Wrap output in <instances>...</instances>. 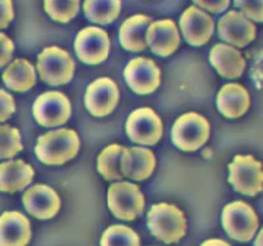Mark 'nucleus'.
<instances>
[{"mask_svg":"<svg viewBox=\"0 0 263 246\" xmlns=\"http://www.w3.org/2000/svg\"><path fill=\"white\" fill-rule=\"evenodd\" d=\"M81 147V140L72 129H57L41 136L36 145L37 158L42 163L60 166L74 158Z\"/></svg>","mask_w":263,"mask_h":246,"instance_id":"1","label":"nucleus"},{"mask_svg":"<svg viewBox=\"0 0 263 246\" xmlns=\"http://www.w3.org/2000/svg\"><path fill=\"white\" fill-rule=\"evenodd\" d=\"M147 226L153 236L164 243H175L184 237L187 231L184 213L167 203L153 205L147 213Z\"/></svg>","mask_w":263,"mask_h":246,"instance_id":"2","label":"nucleus"},{"mask_svg":"<svg viewBox=\"0 0 263 246\" xmlns=\"http://www.w3.org/2000/svg\"><path fill=\"white\" fill-rule=\"evenodd\" d=\"M171 138L174 145L180 150L195 152L208 141L210 123L196 112L184 113L174 124Z\"/></svg>","mask_w":263,"mask_h":246,"instance_id":"3","label":"nucleus"},{"mask_svg":"<svg viewBox=\"0 0 263 246\" xmlns=\"http://www.w3.org/2000/svg\"><path fill=\"white\" fill-rule=\"evenodd\" d=\"M37 70L42 81L50 86H60L71 81L75 63L67 51L57 46H50L40 53Z\"/></svg>","mask_w":263,"mask_h":246,"instance_id":"4","label":"nucleus"},{"mask_svg":"<svg viewBox=\"0 0 263 246\" xmlns=\"http://www.w3.org/2000/svg\"><path fill=\"white\" fill-rule=\"evenodd\" d=\"M228 180L242 195H258L263 191L262 163L253 156H236L229 165Z\"/></svg>","mask_w":263,"mask_h":246,"instance_id":"5","label":"nucleus"},{"mask_svg":"<svg viewBox=\"0 0 263 246\" xmlns=\"http://www.w3.org/2000/svg\"><path fill=\"white\" fill-rule=\"evenodd\" d=\"M222 225L230 238L248 242L259 226L257 213L245 201H233L222 211Z\"/></svg>","mask_w":263,"mask_h":246,"instance_id":"6","label":"nucleus"},{"mask_svg":"<svg viewBox=\"0 0 263 246\" xmlns=\"http://www.w3.org/2000/svg\"><path fill=\"white\" fill-rule=\"evenodd\" d=\"M108 207L117 219L132 221L144 212V194L136 184L119 182L108 190Z\"/></svg>","mask_w":263,"mask_h":246,"instance_id":"7","label":"nucleus"},{"mask_svg":"<svg viewBox=\"0 0 263 246\" xmlns=\"http://www.w3.org/2000/svg\"><path fill=\"white\" fill-rule=\"evenodd\" d=\"M33 116L42 126H58L66 124L71 116L69 98L58 91L42 93L33 104Z\"/></svg>","mask_w":263,"mask_h":246,"instance_id":"8","label":"nucleus"},{"mask_svg":"<svg viewBox=\"0 0 263 246\" xmlns=\"http://www.w3.org/2000/svg\"><path fill=\"white\" fill-rule=\"evenodd\" d=\"M125 129L133 142L152 146L162 138L163 124L152 108H140L129 115Z\"/></svg>","mask_w":263,"mask_h":246,"instance_id":"9","label":"nucleus"},{"mask_svg":"<svg viewBox=\"0 0 263 246\" xmlns=\"http://www.w3.org/2000/svg\"><path fill=\"white\" fill-rule=\"evenodd\" d=\"M75 51L82 62L87 65H99L109 55L111 41L104 29L87 27L82 29L75 39Z\"/></svg>","mask_w":263,"mask_h":246,"instance_id":"10","label":"nucleus"},{"mask_svg":"<svg viewBox=\"0 0 263 246\" xmlns=\"http://www.w3.org/2000/svg\"><path fill=\"white\" fill-rule=\"evenodd\" d=\"M124 77L129 87L138 95L154 92L161 83V70L149 58L132 60L124 70Z\"/></svg>","mask_w":263,"mask_h":246,"instance_id":"11","label":"nucleus"},{"mask_svg":"<svg viewBox=\"0 0 263 246\" xmlns=\"http://www.w3.org/2000/svg\"><path fill=\"white\" fill-rule=\"evenodd\" d=\"M119 98V88L112 79L99 78L87 87L84 103L91 115L103 117L116 108Z\"/></svg>","mask_w":263,"mask_h":246,"instance_id":"12","label":"nucleus"},{"mask_svg":"<svg viewBox=\"0 0 263 246\" xmlns=\"http://www.w3.org/2000/svg\"><path fill=\"white\" fill-rule=\"evenodd\" d=\"M218 36L230 45L243 48L257 36V28L253 21L237 11L225 13L217 25Z\"/></svg>","mask_w":263,"mask_h":246,"instance_id":"13","label":"nucleus"},{"mask_svg":"<svg viewBox=\"0 0 263 246\" xmlns=\"http://www.w3.org/2000/svg\"><path fill=\"white\" fill-rule=\"evenodd\" d=\"M180 29L190 45L201 46L210 41L215 30L213 18L200 8L192 6L180 16Z\"/></svg>","mask_w":263,"mask_h":246,"instance_id":"14","label":"nucleus"},{"mask_svg":"<svg viewBox=\"0 0 263 246\" xmlns=\"http://www.w3.org/2000/svg\"><path fill=\"white\" fill-rule=\"evenodd\" d=\"M24 207L32 216L40 220L54 217L61 208V199L51 187L46 184H36L29 187L23 195Z\"/></svg>","mask_w":263,"mask_h":246,"instance_id":"15","label":"nucleus"},{"mask_svg":"<svg viewBox=\"0 0 263 246\" xmlns=\"http://www.w3.org/2000/svg\"><path fill=\"white\" fill-rule=\"evenodd\" d=\"M132 156L128 147L121 145H109L98 158V171L105 180H120L129 178Z\"/></svg>","mask_w":263,"mask_h":246,"instance_id":"16","label":"nucleus"},{"mask_svg":"<svg viewBox=\"0 0 263 246\" xmlns=\"http://www.w3.org/2000/svg\"><path fill=\"white\" fill-rule=\"evenodd\" d=\"M146 44L159 57L173 54L180 44L179 30L175 23L168 18L152 23L146 32Z\"/></svg>","mask_w":263,"mask_h":246,"instance_id":"17","label":"nucleus"},{"mask_svg":"<svg viewBox=\"0 0 263 246\" xmlns=\"http://www.w3.org/2000/svg\"><path fill=\"white\" fill-rule=\"evenodd\" d=\"M30 222L16 211L0 216V246H27L30 241Z\"/></svg>","mask_w":263,"mask_h":246,"instance_id":"18","label":"nucleus"},{"mask_svg":"<svg viewBox=\"0 0 263 246\" xmlns=\"http://www.w3.org/2000/svg\"><path fill=\"white\" fill-rule=\"evenodd\" d=\"M210 61L216 71L228 79L239 78L246 67V62L239 50L227 44L213 46L210 53Z\"/></svg>","mask_w":263,"mask_h":246,"instance_id":"19","label":"nucleus"},{"mask_svg":"<svg viewBox=\"0 0 263 246\" xmlns=\"http://www.w3.org/2000/svg\"><path fill=\"white\" fill-rule=\"evenodd\" d=\"M250 107V95L243 86L238 83L225 84L217 95V108L225 117L237 119L248 112Z\"/></svg>","mask_w":263,"mask_h":246,"instance_id":"20","label":"nucleus"},{"mask_svg":"<svg viewBox=\"0 0 263 246\" xmlns=\"http://www.w3.org/2000/svg\"><path fill=\"white\" fill-rule=\"evenodd\" d=\"M34 171L21 159L8 161L0 165V191L13 194L32 183Z\"/></svg>","mask_w":263,"mask_h":246,"instance_id":"21","label":"nucleus"},{"mask_svg":"<svg viewBox=\"0 0 263 246\" xmlns=\"http://www.w3.org/2000/svg\"><path fill=\"white\" fill-rule=\"evenodd\" d=\"M153 23L146 15H135L126 18L120 28V44L128 51H142L147 48L146 32Z\"/></svg>","mask_w":263,"mask_h":246,"instance_id":"22","label":"nucleus"},{"mask_svg":"<svg viewBox=\"0 0 263 246\" xmlns=\"http://www.w3.org/2000/svg\"><path fill=\"white\" fill-rule=\"evenodd\" d=\"M3 81L6 86L16 92H25L36 84V70L27 60L13 61L3 72Z\"/></svg>","mask_w":263,"mask_h":246,"instance_id":"23","label":"nucleus"},{"mask_svg":"<svg viewBox=\"0 0 263 246\" xmlns=\"http://www.w3.org/2000/svg\"><path fill=\"white\" fill-rule=\"evenodd\" d=\"M83 9L95 24H111L121 12V0H84Z\"/></svg>","mask_w":263,"mask_h":246,"instance_id":"24","label":"nucleus"},{"mask_svg":"<svg viewBox=\"0 0 263 246\" xmlns=\"http://www.w3.org/2000/svg\"><path fill=\"white\" fill-rule=\"evenodd\" d=\"M132 166L129 178L133 180H145L153 174L156 168V157L146 147H132Z\"/></svg>","mask_w":263,"mask_h":246,"instance_id":"25","label":"nucleus"},{"mask_svg":"<svg viewBox=\"0 0 263 246\" xmlns=\"http://www.w3.org/2000/svg\"><path fill=\"white\" fill-rule=\"evenodd\" d=\"M100 246H140V237L125 225H112L103 233Z\"/></svg>","mask_w":263,"mask_h":246,"instance_id":"26","label":"nucleus"},{"mask_svg":"<svg viewBox=\"0 0 263 246\" xmlns=\"http://www.w3.org/2000/svg\"><path fill=\"white\" fill-rule=\"evenodd\" d=\"M81 0H44L45 12L58 23H69L78 15Z\"/></svg>","mask_w":263,"mask_h":246,"instance_id":"27","label":"nucleus"},{"mask_svg":"<svg viewBox=\"0 0 263 246\" xmlns=\"http://www.w3.org/2000/svg\"><path fill=\"white\" fill-rule=\"evenodd\" d=\"M23 150L18 129L9 125H0V159L12 158Z\"/></svg>","mask_w":263,"mask_h":246,"instance_id":"28","label":"nucleus"},{"mask_svg":"<svg viewBox=\"0 0 263 246\" xmlns=\"http://www.w3.org/2000/svg\"><path fill=\"white\" fill-rule=\"evenodd\" d=\"M234 6L249 20L263 23V0H234Z\"/></svg>","mask_w":263,"mask_h":246,"instance_id":"29","label":"nucleus"},{"mask_svg":"<svg viewBox=\"0 0 263 246\" xmlns=\"http://www.w3.org/2000/svg\"><path fill=\"white\" fill-rule=\"evenodd\" d=\"M16 111V104L12 95L4 90H0V123H4Z\"/></svg>","mask_w":263,"mask_h":246,"instance_id":"30","label":"nucleus"},{"mask_svg":"<svg viewBox=\"0 0 263 246\" xmlns=\"http://www.w3.org/2000/svg\"><path fill=\"white\" fill-rule=\"evenodd\" d=\"M13 50H15V45L12 40L4 33H0V69L12 60Z\"/></svg>","mask_w":263,"mask_h":246,"instance_id":"31","label":"nucleus"},{"mask_svg":"<svg viewBox=\"0 0 263 246\" xmlns=\"http://www.w3.org/2000/svg\"><path fill=\"white\" fill-rule=\"evenodd\" d=\"M194 3L212 13H221L229 7L230 0H194Z\"/></svg>","mask_w":263,"mask_h":246,"instance_id":"32","label":"nucleus"},{"mask_svg":"<svg viewBox=\"0 0 263 246\" xmlns=\"http://www.w3.org/2000/svg\"><path fill=\"white\" fill-rule=\"evenodd\" d=\"M12 0H0V29H4L13 20Z\"/></svg>","mask_w":263,"mask_h":246,"instance_id":"33","label":"nucleus"},{"mask_svg":"<svg viewBox=\"0 0 263 246\" xmlns=\"http://www.w3.org/2000/svg\"><path fill=\"white\" fill-rule=\"evenodd\" d=\"M201 246H230V245L222 240H216V238H213V240H206L205 242L201 243Z\"/></svg>","mask_w":263,"mask_h":246,"instance_id":"34","label":"nucleus"},{"mask_svg":"<svg viewBox=\"0 0 263 246\" xmlns=\"http://www.w3.org/2000/svg\"><path fill=\"white\" fill-rule=\"evenodd\" d=\"M254 246H263V229H260V232L258 233L257 238L254 241Z\"/></svg>","mask_w":263,"mask_h":246,"instance_id":"35","label":"nucleus"}]
</instances>
